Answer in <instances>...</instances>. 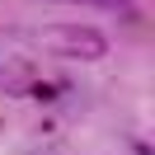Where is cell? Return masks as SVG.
<instances>
[{
  "mask_svg": "<svg viewBox=\"0 0 155 155\" xmlns=\"http://www.w3.org/2000/svg\"><path fill=\"white\" fill-rule=\"evenodd\" d=\"M61 5H94V10H108V14H117V19H127V24L141 19L136 0H61Z\"/></svg>",
  "mask_w": 155,
  "mask_h": 155,
  "instance_id": "cell-3",
  "label": "cell"
},
{
  "mask_svg": "<svg viewBox=\"0 0 155 155\" xmlns=\"http://www.w3.org/2000/svg\"><path fill=\"white\" fill-rule=\"evenodd\" d=\"M33 52H47L61 61H99L108 57V38L89 24H42V28H24L19 33Z\"/></svg>",
  "mask_w": 155,
  "mask_h": 155,
  "instance_id": "cell-1",
  "label": "cell"
},
{
  "mask_svg": "<svg viewBox=\"0 0 155 155\" xmlns=\"http://www.w3.org/2000/svg\"><path fill=\"white\" fill-rule=\"evenodd\" d=\"M0 89H5V94L33 89V66L24 57H14V52H5V47H0Z\"/></svg>",
  "mask_w": 155,
  "mask_h": 155,
  "instance_id": "cell-2",
  "label": "cell"
}]
</instances>
